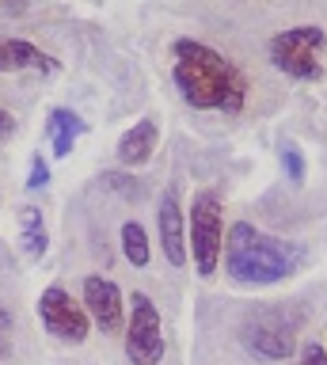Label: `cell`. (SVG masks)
Instances as JSON below:
<instances>
[{
    "instance_id": "12",
    "label": "cell",
    "mask_w": 327,
    "mask_h": 365,
    "mask_svg": "<svg viewBox=\"0 0 327 365\" xmlns=\"http://www.w3.org/2000/svg\"><path fill=\"white\" fill-rule=\"evenodd\" d=\"M19 244H24L27 259H42V255H46L50 236H46V221H42L38 205H24V210H19Z\"/></svg>"
},
{
    "instance_id": "14",
    "label": "cell",
    "mask_w": 327,
    "mask_h": 365,
    "mask_svg": "<svg viewBox=\"0 0 327 365\" xmlns=\"http://www.w3.org/2000/svg\"><path fill=\"white\" fill-rule=\"evenodd\" d=\"M122 255H126L133 267H149L152 251H149V236L137 221H126L122 225Z\"/></svg>"
},
{
    "instance_id": "7",
    "label": "cell",
    "mask_w": 327,
    "mask_h": 365,
    "mask_svg": "<svg viewBox=\"0 0 327 365\" xmlns=\"http://www.w3.org/2000/svg\"><path fill=\"white\" fill-rule=\"evenodd\" d=\"M38 319L42 327L50 331L53 339L61 342H84L88 331H92V316L81 301H73V293H65L61 285H50L46 293L38 297Z\"/></svg>"
},
{
    "instance_id": "5",
    "label": "cell",
    "mask_w": 327,
    "mask_h": 365,
    "mask_svg": "<svg viewBox=\"0 0 327 365\" xmlns=\"http://www.w3.org/2000/svg\"><path fill=\"white\" fill-rule=\"evenodd\" d=\"M240 342L255 358L286 361L297 350V316L286 308H255L240 324Z\"/></svg>"
},
{
    "instance_id": "9",
    "label": "cell",
    "mask_w": 327,
    "mask_h": 365,
    "mask_svg": "<svg viewBox=\"0 0 327 365\" xmlns=\"http://www.w3.org/2000/svg\"><path fill=\"white\" fill-rule=\"evenodd\" d=\"M156 228H160V247H164V259L172 262V267H187V217H183V205H179V194L175 187L164 190L160 198V213H156Z\"/></svg>"
},
{
    "instance_id": "18",
    "label": "cell",
    "mask_w": 327,
    "mask_h": 365,
    "mask_svg": "<svg viewBox=\"0 0 327 365\" xmlns=\"http://www.w3.org/2000/svg\"><path fill=\"white\" fill-rule=\"evenodd\" d=\"M301 365H327V350L320 342H308V346L301 350Z\"/></svg>"
},
{
    "instance_id": "2",
    "label": "cell",
    "mask_w": 327,
    "mask_h": 365,
    "mask_svg": "<svg viewBox=\"0 0 327 365\" xmlns=\"http://www.w3.org/2000/svg\"><path fill=\"white\" fill-rule=\"evenodd\" d=\"M304 251L297 244H286L278 236H266L263 228L236 221L224 240V270L240 285H270L289 278L301 267Z\"/></svg>"
},
{
    "instance_id": "6",
    "label": "cell",
    "mask_w": 327,
    "mask_h": 365,
    "mask_svg": "<svg viewBox=\"0 0 327 365\" xmlns=\"http://www.w3.org/2000/svg\"><path fill=\"white\" fill-rule=\"evenodd\" d=\"M164 319L152 297L133 293L130 297V316H126V358L130 365H160L164 358Z\"/></svg>"
},
{
    "instance_id": "15",
    "label": "cell",
    "mask_w": 327,
    "mask_h": 365,
    "mask_svg": "<svg viewBox=\"0 0 327 365\" xmlns=\"http://www.w3.org/2000/svg\"><path fill=\"white\" fill-rule=\"evenodd\" d=\"M12 342H16V316H12V308L0 301V361L12 354Z\"/></svg>"
},
{
    "instance_id": "19",
    "label": "cell",
    "mask_w": 327,
    "mask_h": 365,
    "mask_svg": "<svg viewBox=\"0 0 327 365\" xmlns=\"http://www.w3.org/2000/svg\"><path fill=\"white\" fill-rule=\"evenodd\" d=\"M8 133H16V118L0 107V137H8Z\"/></svg>"
},
{
    "instance_id": "8",
    "label": "cell",
    "mask_w": 327,
    "mask_h": 365,
    "mask_svg": "<svg viewBox=\"0 0 327 365\" xmlns=\"http://www.w3.org/2000/svg\"><path fill=\"white\" fill-rule=\"evenodd\" d=\"M84 308L92 316V324L107 335H118L126 327V297L110 278H99V274H88L84 278Z\"/></svg>"
},
{
    "instance_id": "17",
    "label": "cell",
    "mask_w": 327,
    "mask_h": 365,
    "mask_svg": "<svg viewBox=\"0 0 327 365\" xmlns=\"http://www.w3.org/2000/svg\"><path fill=\"white\" fill-rule=\"evenodd\" d=\"M46 182H50V168H46V160H42V156H35V160H31V179H27V187H31V190H42Z\"/></svg>"
},
{
    "instance_id": "4",
    "label": "cell",
    "mask_w": 327,
    "mask_h": 365,
    "mask_svg": "<svg viewBox=\"0 0 327 365\" xmlns=\"http://www.w3.org/2000/svg\"><path fill=\"white\" fill-rule=\"evenodd\" d=\"M187 247L194 255L198 278H213L224 255V221H221L217 190L194 194V205H190V217H187Z\"/></svg>"
},
{
    "instance_id": "10",
    "label": "cell",
    "mask_w": 327,
    "mask_h": 365,
    "mask_svg": "<svg viewBox=\"0 0 327 365\" xmlns=\"http://www.w3.org/2000/svg\"><path fill=\"white\" fill-rule=\"evenodd\" d=\"M24 68H35V73H58V61L38 50L35 42L27 38H0V73H24Z\"/></svg>"
},
{
    "instance_id": "3",
    "label": "cell",
    "mask_w": 327,
    "mask_h": 365,
    "mask_svg": "<svg viewBox=\"0 0 327 365\" xmlns=\"http://www.w3.org/2000/svg\"><path fill=\"white\" fill-rule=\"evenodd\" d=\"M270 65L293 80H320L323 76V57H327V34L316 23H301L270 38L266 46Z\"/></svg>"
},
{
    "instance_id": "13",
    "label": "cell",
    "mask_w": 327,
    "mask_h": 365,
    "mask_svg": "<svg viewBox=\"0 0 327 365\" xmlns=\"http://www.w3.org/2000/svg\"><path fill=\"white\" fill-rule=\"evenodd\" d=\"M50 141H53V153L58 156H69L73 153V145H76V137L84 133V122H81V114H73L69 107H58V110H50Z\"/></svg>"
},
{
    "instance_id": "11",
    "label": "cell",
    "mask_w": 327,
    "mask_h": 365,
    "mask_svg": "<svg viewBox=\"0 0 327 365\" xmlns=\"http://www.w3.org/2000/svg\"><path fill=\"white\" fill-rule=\"evenodd\" d=\"M156 141H160V130H156L152 118L133 122V130H126L118 141V164H126V168L149 164V156L156 153Z\"/></svg>"
},
{
    "instance_id": "16",
    "label": "cell",
    "mask_w": 327,
    "mask_h": 365,
    "mask_svg": "<svg viewBox=\"0 0 327 365\" xmlns=\"http://www.w3.org/2000/svg\"><path fill=\"white\" fill-rule=\"evenodd\" d=\"M281 164H286V171H289L293 182L304 179V160H301V153H297V145H286V148H281Z\"/></svg>"
},
{
    "instance_id": "1",
    "label": "cell",
    "mask_w": 327,
    "mask_h": 365,
    "mask_svg": "<svg viewBox=\"0 0 327 365\" xmlns=\"http://www.w3.org/2000/svg\"><path fill=\"white\" fill-rule=\"evenodd\" d=\"M172 80L187 107L194 110H221L240 114L247 103V80L224 53L206 42L179 38L172 46Z\"/></svg>"
}]
</instances>
